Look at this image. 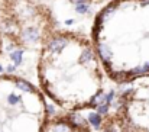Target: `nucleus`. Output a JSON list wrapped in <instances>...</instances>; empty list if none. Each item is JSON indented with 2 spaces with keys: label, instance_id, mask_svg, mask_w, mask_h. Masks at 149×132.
<instances>
[{
  "label": "nucleus",
  "instance_id": "20e7f679",
  "mask_svg": "<svg viewBox=\"0 0 149 132\" xmlns=\"http://www.w3.org/2000/svg\"><path fill=\"white\" fill-rule=\"evenodd\" d=\"M52 13L58 29L84 32L86 25L94 22L96 15L110 0H36Z\"/></svg>",
  "mask_w": 149,
  "mask_h": 132
},
{
  "label": "nucleus",
  "instance_id": "39448f33",
  "mask_svg": "<svg viewBox=\"0 0 149 132\" xmlns=\"http://www.w3.org/2000/svg\"><path fill=\"white\" fill-rule=\"evenodd\" d=\"M3 48H4V39H3V34H1V28H0V55L3 52Z\"/></svg>",
  "mask_w": 149,
  "mask_h": 132
},
{
  "label": "nucleus",
  "instance_id": "f03ea898",
  "mask_svg": "<svg viewBox=\"0 0 149 132\" xmlns=\"http://www.w3.org/2000/svg\"><path fill=\"white\" fill-rule=\"evenodd\" d=\"M0 28L4 46L15 49L12 60L20 64L23 51H38L58 29L55 19L36 0H0Z\"/></svg>",
  "mask_w": 149,
  "mask_h": 132
},
{
  "label": "nucleus",
  "instance_id": "f257e3e1",
  "mask_svg": "<svg viewBox=\"0 0 149 132\" xmlns=\"http://www.w3.org/2000/svg\"><path fill=\"white\" fill-rule=\"evenodd\" d=\"M38 54L41 84L55 103L80 110L106 100L101 91L103 62L90 34L55 29Z\"/></svg>",
  "mask_w": 149,
  "mask_h": 132
},
{
  "label": "nucleus",
  "instance_id": "7ed1b4c3",
  "mask_svg": "<svg viewBox=\"0 0 149 132\" xmlns=\"http://www.w3.org/2000/svg\"><path fill=\"white\" fill-rule=\"evenodd\" d=\"M49 106L22 77H0V132H44Z\"/></svg>",
  "mask_w": 149,
  "mask_h": 132
}]
</instances>
